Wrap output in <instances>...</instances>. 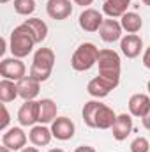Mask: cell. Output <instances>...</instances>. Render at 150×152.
I'll return each mask as SVG.
<instances>
[{
    "label": "cell",
    "mask_w": 150,
    "mask_h": 152,
    "mask_svg": "<svg viewBox=\"0 0 150 152\" xmlns=\"http://www.w3.org/2000/svg\"><path fill=\"white\" fill-rule=\"evenodd\" d=\"M51 133H53V138L60 142H67L74 136L76 126L69 117H57L51 122Z\"/></svg>",
    "instance_id": "7"
},
{
    "label": "cell",
    "mask_w": 150,
    "mask_h": 152,
    "mask_svg": "<svg viewBox=\"0 0 150 152\" xmlns=\"http://www.w3.org/2000/svg\"><path fill=\"white\" fill-rule=\"evenodd\" d=\"M147 90H149V94H150V80H149V83H147Z\"/></svg>",
    "instance_id": "36"
},
{
    "label": "cell",
    "mask_w": 150,
    "mask_h": 152,
    "mask_svg": "<svg viewBox=\"0 0 150 152\" xmlns=\"http://www.w3.org/2000/svg\"><path fill=\"white\" fill-rule=\"evenodd\" d=\"M27 133L21 127H9L4 134H2V145H5L11 151H21L27 147Z\"/></svg>",
    "instance_id": "9"
},
{
    "label": "cell",
    "mask_w": 150,
    "mask_h": 152,
    "mask_svg": "<svg viewBox=\"0 0 150 152\" xmlns=\"http://www.w3.org/2000/svg\"><path fill=\"white\" fill-rule=\"evenodd\" d=\"M141 124H143V127H145V129H149V131H150V110H149V113L141 118Z\"/></svg>",
    "instance_id": "29"
},
{
    "label": "cell",
    "mask_w": 150,
    "mask_h": 152,
    "mask_svg": "<svg viewBox=\"0 0 150 152\" xmlns=\"http://www.w3.org/2000/svg\"><path fill=\"white\" fill-rule=\"evenodd\" d=\"M117 87H118V85H115L110 80H106V78H103V76H95V78H92V80L88 81L87 92H88L92 97H95V99H103V97H106L113 88H117Z\"/></svg>",
    "instance_id": "13"
},
{
    "label": "cell",
    "mask_w": 150,
    "mask_h": 152,
    "mask_svg": "<svg viewBox=\"0 0 150 152\" xmlns=\"http://www.w3.org/2000/svg\"><path fill=\"white\" fill-rule=\"evenodd\" d=\"M16 97H20V92H18V83L12 81V80H5L2 78L0 80V101L4 104L14 101Z\"/></svg>",
    "instance_id": "22"
},
{
    "label": "cell",
    "mask_w": 150,
    "mask_h": 152,
    "mask_svg": "<svg viewBox=\"0 0 150 152\" xmlns=\"http://www.w3.org/2000/svg\"><path fill=\"white\" fill-rule=\"evenodd\" d=\"M74 152H97L94 147H90V145H79V147H76Z\"/></svg>",
    "instance_id": "28"
},
{
    "label": "cell",
    "mask_w": 150,
    "mask_h": 152,
    "mask_svg": "<svg viewBox=\"0 0 150 152\" xmlns=\"http://www.w3.org/2000/svg\"><path fill=\"white\" fill-rule=\"evenodd\" d=\"M5 46H7V41L4 39V41H2V48H0V53H4V51H5Z\"/></svg>",
    "instance_id": "32"
},
{
    "label": "cell",
    "mask_w": 150,
    "mask_h": 152,
    "mask_svg": "<svg viewBox=\"0 0 150 152\" xmlns=\"http://www.w3.org/2000/svg\"><path fill=\"white\" fill-rule=\"evenodd\" d=\"M149 140H150V133H149Z\"/></svg>",
    "instance_id": "38"
},
{
    "label": "cell",
    "mask_w": 150,
    "mask_h": 152,
    "mask_svg": "<svg viewBox=\"0 0 150 152\" xmlns=\"http://www.w3.org/2000/svg\"><path fill=\"white\" fill-rule=\"evenodd\" d=\"M120 50L127 58H136L143 50V39L138 34H127L120 39Z\"/></svg>",
    "instance_id": "17"
},
{
    "label": "cell",
    "mask_w": 150,
    "mask_h": 152,
    "mask_svg": "<svg viewBox=\"0 0 150 152\" xmlns=\"http://www.w3.org/2000/svg\"><path fill=\"white\" fill-rule=\"evenodd\" d=\"M57 103L50 97L39 101V124H51L57 118Z\"/></svg>",
    "instance_id": "20"
},
{
    "label": "cell",
    "mask_w": 150,
    "mask_h": 152,
    "mask_svg": "<svg viewBox=\"0 0 150 152\" xmlns=\"http://www.w3.org/2000/svg\"><path fill=\"white\" fill-rule=\"evenodd\" d=\"M28 28H30V32H32V36L36 39V42H42L44 39L48 37V25L41 20V18H28V20H25L23 21Z\"/></svg>",
    "instance_id": "23"
},
{
    "label": "cell",
    "mask_w": 150,
    "mask_h": 152,
    "mask_svg": "<svg viewBox=\"0 0 150 152\" xmlns=\"http://www.w3.org/2000/svg\"><path fill=\"white\" fill-rule=\"evenodd\" d=\"M53 138V133H51V127H46V124H36L30 127V133H28V140L32 145L36 147H46L50 145Z\"/></svg>",
    "instance_id": "18"
},
{
    "label": "cell",
    "mask_w": 150,
    "mask_h": 152,
    "mask_svg": "<svg viewBox=\"0 0 150 152\" xmlns=\"http://www.w3.org/2000/svg\"><path fill=\"white\" fill-rule=\"evenodd\" d=\"M36 44H37L36 39H34L30 28H28L25 23L18 25V27L11 32V37H9V50H11L12 57L23 58V57L30 55Z\"/></svg>",
    "instance_id": "2"
},
{
    "label": "cell",
    "mask_w": 150,
    "mask_h": 152,
    "mask_svg": "<svg viewBox=\"0 0 150 152\" xmlns=\"http://www.w3.org/2000/svg\"><path fill=\"white\" fill-rule=\"evenodd\" d=\"M9 122H11V115H9V112H7V106L2 104V122H0V129L5 131L7 126H9Z\"/></svg>",
    "instance_id": "26"
},
{
    "label": "cell",
    "mask_w": 150,
    "mask_h": 152,
    "mask_svg": "<svg viewBox=\"0 0 150 152\" xmlns=\"http://www.w3.org/2000/svg\"><path fill=\"white\" fill-rule=\"evenodd\" d=\"M120 25L122 28L127 32V34H138L143 27V20L138 12H133V11H127L122 18H120Z\"/></svg>",
    "instance_id": "21"
},
{
    "label": "cell",
    "mask_w": 150,
    "mask_h": 152,
    "mask_svg": "<svg viewBox=\"0 0 150 152\" xmlns=\"http://www.w3.org/2000/svg\"><path fill=\"white\" fill-rule=\"evenodd\" d=\"M81 117L85 126L92 127V129H111L113 122L117 118V113L104 103H101L99 99L95 101H87L83 110H81Z\"/></svg>",
    "instance_id": "1"
},
{
    "label": "cell",
    "mask_w": 150,
    "mask_h": 152,
    "mask_svg": "<svg viewBox=\"0 0 150 152\" xmlns=\"http://www.w3.org/2000/svg\"><path fill=\"white\" fill-rule=\"evenodd\" d=\"M141 2H143L145 5H149V7H150V0H141Z\"/></svg>",
    "instance_id": "35"
},
{
    "label": "cell",
    "mask_w": 150,
    "mask_h": 152,
    "mask_svg": "<svg viewBox=\"0 0 150 152\" xmlns=\"http://www.w3.org/2000/svg\"><path fill=\"white\" fill-rule=\"evenodd\" d=\"M129 113L136 118H143L150 110V94H133L127 103Z\"/></svg>",
    "instance_id": "14"
},
{
    "label": "cell",
    "mask_w": 150,
    "mask_h": 152,
    "mask_svg": "<svg viewBox=\"0 0 150 152\" xmlns=\"http://www.w3.org/2000/svg\"><path fill=\"white\" fill-rule=\"evenodd\" d=\"M0 75L5 80H12V81H20L21 78L27 76V66L21 62V58L18 57H11V58H4L0 62Z\"/></svg>",
    "instance_id": "6"
},
{
    "label": "cell",
    "mask_w": 150,
    "mask_h": 152,
    "mask_svg": "<svg viewBox=\"0 0 150 152\" xmlns=\"http://www.w3.org/2000/svg\"><path fill=\"white\" fill-rule=\"evenodd\" d=\"M0 152H12V151H11V149H7L5 145H2V147H0Z\"/></svg>",
    "instance_id": "33"
},
{
    "label": "cell",
    "mask_w": 150,
    "mask_h": 152,
    "mask_svg": "<svg viewBox=\"0 0 150 152\" xmlns=\"http://www.w3.org/2000/svg\"><path fill=\"white\" fill-rule=\"evenodd\" d=\"M7 2H11V0H0V4H7Z\"/></svg>",
    "instance_id": "37"
},
{
    "label": "cell",
    "mask_w": 150,
    "mask_h": 152,
    "mask_svg": "<svg viewBox=\"0 0 150 152\" xmlns=\"http://www.w3.org/2000/svg\"><path fill=\"white\" fill-rule=\"evenodd\" d=\"M18 83V92H20V97L23 99V101H32V99H36L39 96V92H41V81L36 80V78H32V76H25V78H21L20 81H16Z\"/></svg>",
    "instance_id": "15"
},
{
    "label": "cell",
    "mask_w": 150,
    "mask_h": 152,
    "mask_svg": "<svg viewBox=\"0 0 150 152\" xmlns=\"http://www.w3.org/2000/svg\"><path fill=\"white\" fill-rule=\"evenodd\" d=\"M53 66H55V51L51 48H39L37 51L34 53L28 75L42 83V81H46L51 76Z\"/></svg>",
    "instance_id": "4"
},
{
    "label": "cell",
    "mask_w": 150,
    "mask_h": 152,
    "mask_svg": "<svg viewBox=\"0 0 150 152\" xmlns=\"http://www.w3.org/2000/svg\"><path fill=\"white\" fill-rule=\"evenodd\" d=\"M18 122L25 127H32L39 122V101H25L18 110Z\"/></svg>",
    "instance_id": "10"
},
{
    "label": "cell",
    "mask_w": 150,
    "mask_h": 152,
    "mask_svg": "<svg viewBox=\"0 0 150 152\" xmlns=\"http://www.w3.org/2000/svg\"><path fill=\"white\" fill-rule=\"evenodd\" d=\"M150 149V140L143 138V136H138L131 142V152H149Z\"/></svg>",
    "instance_id": "25"
},
{
    "label": "cell",
    "mask_w": 150,
    "mask_h": 152,
    "mask_svg": "<svg viewBox=\"0 0 150 152\" xmlns=\"http://www.w3.org/2000/svg\"><path fill=\"white\" fill-rule=\"evenodd\" d=\"M20 152H39V149L34 145V147H25V149H21Z\"/></svg>",
    "instance_id": "31"
},
{
    "label": "cell",
    "mask_w": 150,
    "mask_h": 152,
    "mask_svg": "<svg viewBox=\"0 0 150 152\" xmlns=\"http://www.w3.org/2000/svg\"><path fill=\"white\" fill-rule=\"evenodd\" d=\"M46 12L51 20L62 21L73 14V4H71V0H48Z\"/></svg>",
    "instance_id": "11"
},
{
    "label": "cell",
    "mask_w": 150,
    "mask_h": 152,
    "mask_svg": "<svg viewBox=\"0 0 150 152\" xmlns=\"http://www.w3.org/2000/svg\"><path fill=\"white\" fill-rule=\"evenodd\" d=\"M97 66H99V76L106 78L113 81L115 85L120 83V71H122V62H120V55L110 50H99V57H97Z\"/></svg>",
    "instance_id": "3"
},
{
    "label": "cell",
    "mask_w": 150,
    "mask_h": 152,
    "mask_svg": "<svg viewBox=\"0 0 150 152\" xmlns=\"http://www.w3.org/2000/svg\"><path fill=\"white\" fill-rule=\"evenodd\" d=\"M48 152H64V151H62V149H50Z\"/></svg>",
    "instance_id": "34"
},
{
    "label": "cell",
    "mask_w": 150,
    "mask_h": 152,
    "mask_svg": "<svg viewBox=\"0 0 150 152\" xmlns=\"http://www.w3.org/2000/svg\"><path fill=\"white\" fill-rule=\"evenodd\" d=\"M122 25L120 21H117L115 18H106L99 28V36L104 42H115V41H120L122 39Z\"/></svg>",
    "instance_id": "16"
},
{
    "label": "cell",
    "mask_w": 150,
    "mask_h": 152,
    "mask_svg": "<svg viewBox=\"0 0 150 152\" xmlns=\"http://www.w3.org/2000/svg\"><path fill=\"white\" fill-rule=\"evenodd\" d=\"M97 57H99V48L94 42H81L71 57V66L78 73L88 71L97 64Z\"/></svg>",
    "instance_id": "5"
},
{
    "label": "cell",
    "mask_w": 150,
    "mask_h": 152,
    "mask_svg": "<svg viewBox=\"0 0 150 152\" xmlns=\"http://www.w3.org/2000/svg\"><path fill=\"white\" fill-rule=\"evenodd\" d=\"M131 5V0H104L103 12L108 18H122Z\"/></svg>",
    "instance_id": "19"
},
{
    "label": "cell",
    "mask_w": 150,
    "mask_h": 152,
    "mask_svg": "<svg viewBox=\"0 0 150 152\" xmlns=\"http://www.w3.org/2000/svg\"><path fill=\"white\" fill-rule=\"evenodd\" d=\"M76 5H81V7H88V5H92L94 4V0H73Z\"/></svg>",
    "instance_id": "30"
},
{
    "label": "cell",
    "mask_w": 150,
    "mask_h": 152,
    "mask_svg": "<svg viewBox=\"0 0 150 152\" xmlns=\"http://www.w3.org/2000/svg\"><path fill=\"white\" fill-rule=\"evenodd\" d=\"M14 11L21 16H30L36 11V0H14Z\"/></svg>",
    "instance_id": "24"
},
{
    "label": "cell",
    "mask_w": 150,
    "mask_h": 152,
    "mask_svg": "<svg viewBox=\"0 0 150 152\" xmlns=\"http://www.w3.org/2000/svg\"><path fill=\"white\" fill-rule=\"evenodd\" d=\"M113 138L117 142H124L127 140V136L133 133V115L131 113H120L117 115L115 122L111 126Z\"/></svg>",
    "instance_id": "12"
},
{
    "label": "cell",
    "mask_w": 150,
    "mask_h": 152,
    "mask_svg": "<svg viewBox=\"0 0 150 152\" xmlns=\"http://www.w3.org/2000/svg\"><path fill=\"white\" fill-rule=\"evenodd\" d=\"M143 66H145L147 69H150V46L143 51Z\"/></svg>",
    "instance_id": "27"
},
{
    "label": "cell",
    "mask_w": 150,
    "mask_h": 152,
    "mask_svg": "<svg viewBox=\"0 0 150 152\" xmlns=\"http://www.w3.org/2000/svg\"><path fill=\"white\" fill-rule=\"evenodd\" d=\"M103 21H104L103 12H99L97 9H92V7L83 9V12L79 14V20H78L79 27L85 32H99Z\"/></svg>",
    "instance_id": "8"
}]
</instances>
